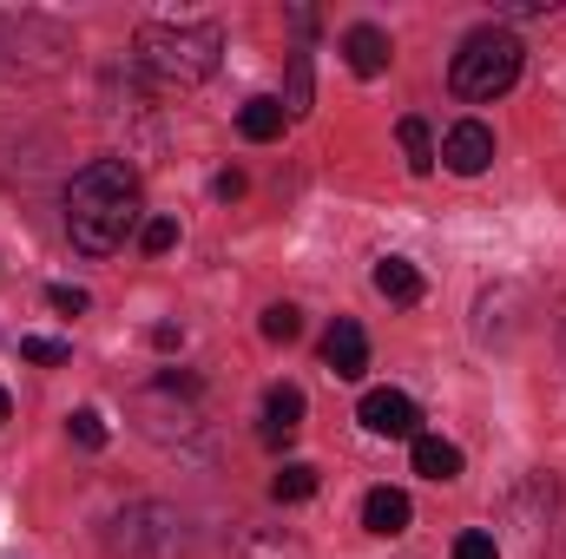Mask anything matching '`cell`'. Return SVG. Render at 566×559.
Wrapping results in <instances>:
<instances>
[{"label":"cell","instance_id":"1","mask_svg":"<svg viewBox=\"0 0 566 559\" xmlns=\"http://www.w3.org/2000/svg\"><path fill=\"white\" fill-rule=\"evenodd\" d=\"M139 224V178L119 158H93L66 184V238L80 257H113Z\"/></svg>","mask_w":566,"mask_h":559},{"label":"cell","instance_id":"2","mask_svg":"<svg viewBox=\"0 0 566 559\" xmlns=\"http://www.w3.org/2000/svg\"><path fill=\"white\" fill-rule=\"evenodd\" d=\"M218 53H224V33L205 27V20H151V27H139V66L158 86H198V80H211Z\"/></svg>","mask_w":566,"mask_h":559},{"label":"cell","instance_id":"3","mask_svg":"<svg viewBox=\"0 0 566 559\" xmlns=\"http://www.w3.org/2000/svg\"><path fill=\"white\" fill-rule=\"evenodd\" d=\"M521 53H527V46H521L507 27H481V33H468L461 53H454V66H448L454 99H468V106L501 99V93L521 80Z\"/></svg>","mask_w":566,"mask_h":559},{"label":"cell","instance_id":"4","mask_svg":"<svg viewBox=\"0 0 566 559\" xmlns=\"http://www.w3.org/2000/svg\"><path fill=\"white\" fill-rule=\"evenodd\" d=\"M106 547L119 559H178L185 553V520H178L165 500H133V507L113 520Z\"/></svg>","mask_w":566,"mask_h":559},{"label":"cell","instance_id":"5","mask_svg":"<svg viewBox=\"0 0 566 559\" xmlns=\"http://www.w3.org/2000/svg\"><path fill=\"white\" fill-rule=\"evenodd\" d=\"M323 369H329L336 382H363V369H369V336H363L356 316H336V323L323 329Z\"/></svg>","mask_w":566,"mask_h":559},{"label":"cell","instance_id":"6","mask_svg":"<svg viewBox=\"0 0 566 559\" xmlns=\"http://www.w3.org/2000/svg\"><path fill=\"white\" fill-rule=\"evenodd\" d=\"M363 428L382 434V441H416L422 409H416L402 389H369V395H363Z\"/></svg>","mask_w":566,"mask_h":559},{"label":"cell","instance_id":"7","mask_svg":"<svg viewBox=\"0 0 566 559\" xmlns=\"http://www.w3.org/2000/svg\"><path fill=\"white\" fill-rule=\"evenodd\" d=\"M441 165H448L454 178H481V171L494 165V133H488L481 119L448 126V139H441Z\"/></svg>","mask_w":566,"mask_h":559},{"label":"cell","instance_id":"8","mask_svg":"<svg viewBox=\"0 0 566 559\" xmlns=\"http://www.w3.org/2000/svg\"><path fill=\"white\" fill-rule=\"evenodd\" d=\"M389 53H396V46H389V33H382V27H349V33H343V60H349V73H356V80L389 73Z\"/></svg>","mask_w":566,"mask_h":559},{"label":"cell","instance_id":"9","mask_svg":"<svg viewBox=\"0 0 566 559\" xmlns=\"http://www.w3.org/2000/svg\"><path fill=\"white\" fill-rule=\"evenodd\" d=\"M283 126H290V106L271 99V93H258V99H244V106H238V133H244L251 145L283 139Z\"/></svg>","mask_w":566,"mask_h":559},{"label":"cell","instance_id":"10","mask_svg":"<svg viewBox=\"0 0 566 559\" xmlns=\"http://www.w3.org/2000/svg\"><path fill=\"white\" fill-rule=\"evenodd\" d=\"M296 428H303V389H296V382H277V389L264 395V441L283 447Z\"/></svg>","mask_w":566,"mask_h":559},{"label":"cell","instance_id":"11","mask_svg":"<svg viewBox=\"0 0 566 559\" xmlns=\"http://www.w3.org/2000/svg\"><path fill=\"white\" fill-rule=\"evenodd\" d=\"M363 527L382 534V540H396V534L409 527V494H402V487H376V494L363 500Z\"/></svg>","mask_w":566,"mask_h":559},{"label":"cell","instance_id":"12","mask_svg":"<svg viewBox=\"0 0 566 559\" xmlns=\"http://www.w3.org/2000/svg\"><path fill=\"white\" fill-rule=\"evenodd\" d=\"M416 474H428V481H454V474H461V447L441 441V434H416Z\"/></svg>","mask_w":566,"mask_h":559},{"label":"cell","instance_id":"13","mask_svg":"<svg viewBox=\"0 0 566 559\" xmlns=\"http://www.w3.org/2000/svg\"><path fill=\"white\" fill-rule=\"evenodd\" d=\"M376 289H382L389 303H422V271H416L409 257H382V264H376Z\"/></svg>","mask_w":566,"mask_h":559},{"label":"cell","instance_id":"14","mask_svg":"<svg viewBox=\"0 0 566 559\" xmlns=\"http://www.w3.org/2000/svg\"><path fill=\"white\" fill-rule=\"evenodd\" d=\"M271 494H277V500H310V494H316V467H310V461H283L277 481H271Z\"/></svg>","mask_w":566,"mask_h":559},{"label":"cell","instance_id":"15","mask_svg":"<svg viewBox=\"0 0 566 559\" xmlns=\"http://www.w3.org/2000/svg\"><path fill=\"white\" fill-rule=\"evenodd\" d=\"M396 133H402V151H409V171L428 178V171H434V139H428V126L422 119H402Z\"/></svg>","mask_w":566,"mask_h":559},{"label":"cell","instance_id":"16","mask_svg":"<svg viewBox=\"0 0 566 559\" xmlns=\"http://www.w3.org/2000/svg\"><path fill=\"white\" fill-rule=\"evenodd\" d=\"M264 336H271V342H296V336H303V309H296V303H271V309H264Z\"/></svg>","mask_w":566,"mask_h":559},{"label":"cell","instance_id":"17","mask_svg":"<svg viewBox=\"0 0 566 559\" xmlns=\"http://www.w3.org/2000/svg\"><path fill=\"white\" fill-rule=\"evenodd\" d=\"M66 434H73L80 447H106V415H99V409H80V415L66 421Z\"/></svg>","mask_w":566,"mask_h":559},{"label":"cell","instance_id":"18","mask_svg":"<svg viewBox=\"0 0 566 559\" xmlns=\"http://www.w3.org/2000/svg\"><path fill=\"white\" fill-rule=\"evenodd\" d=\"M20 356H27V362H40V369H60L73 349H66V342H53V336H27V342H20Z\"/></svg>","mask_w":566,"mask_h":559},{"label":"cell","instance_id":"19","mask_svg":"<svg viewBox=\"0 0 566 559\" xmlns=\"http://www.w3.org/2000/svg\"><path fill=\"white\" fill-rule=\"evenodd\" d=\"M139 244H145V251H151V257H165V251L178 244V224H171V218H151V224H145V231H139Z\"/></svg>","mask_w":566,"mask_h":559},{"label":"cell","instance_id":"20","mask_svg":"<svg viewBox=\"0 0 566 559\" xmlns=\"http://www.w3.org/2000/svg\"><path fill=\"white\" fill-rule=\"evenodd\" d=\"M454 559H501V547H494V534H461Z\"/></svg>","mask_w":566,"mask_h":559},{"label":"cell","instance_id":"21","mask_svg":"<svg viewBox=\"0 0 566 559\" xmlns=\"http://www.w3.org/2000/svg\"><path fill=\"white\" fill-rule=\"evenodd\" d=\"M46 303H53L60 316H80V309H86V289H73V283H53V289H46Z\"/></svg>","mask_w":566,"mask_h":559},{"label":"cell","instance_id":"22","mask_svg":"<svg viewBox=\"0 0 566 559\" xmlns=\"http://www.w3.org/2000/svg\"><path fill=\"white\" fill-rule=\"evenodd\" d=\"M211 191H218L224 204H231V198H244V171H218V184H211Z\"/></svg>","mask_w":566,"mask_h":559},{"label":"cell","instance_id":"23","mask_svg":"<svg viewBox=\"0 0 566 559\" xmlns=\"http://www.w3.org/2000/svg\"><path fill=\"white\" fill-rule=\"evenodd\" d=\"M151 342H158V349H178L185 336H178V323H158V329H151Z\"/></svg>","mask_w":566,"mask_h":559},{"label":"cell","instance_id":"24","mask_svg":"<svg viewBox=\"0 0 566 559\" xmlns=\"http://www.w3.org/2000/svg\"><path fill=\"white\" fill-rule=\"evenodd\" d=\"M7 415H13V402H7V389H0V428H7Z\"/></svg>","mask_w":566,"mask_h":559}]
</instances>
